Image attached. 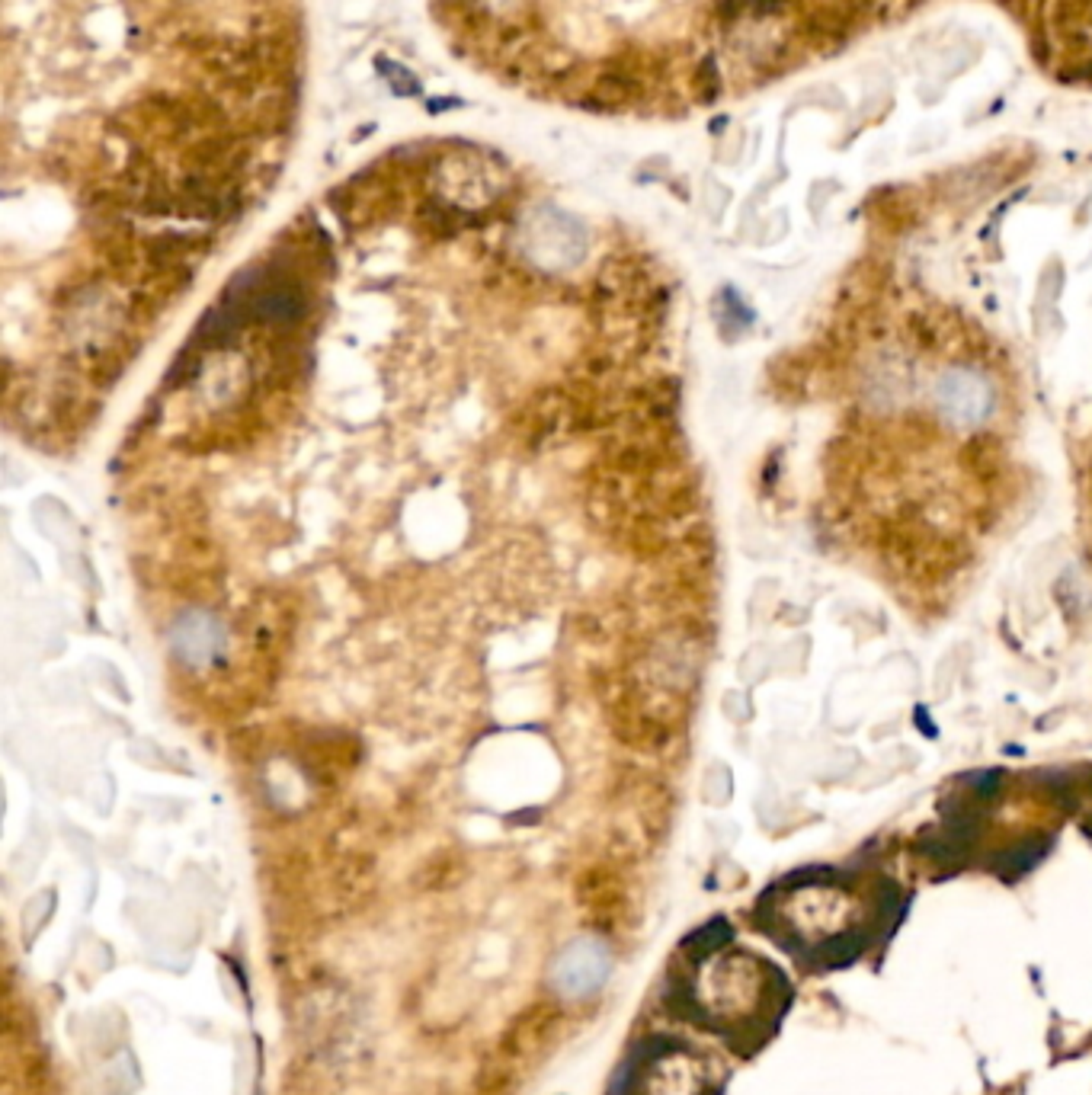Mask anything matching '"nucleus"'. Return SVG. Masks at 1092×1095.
I'll return each instance as SVG.
<instances>
[{
  "mask_svg": "<svg viewBox=\"0 0 1092 1095\" xmlns=\"http://www.w3.org/2000/svg\"><path fill=\"white\" fill-rule=\"evenodd\" d=\"M1051 836H1032V839H1022L1015 849H1006V852H996L990 859V871L999 874L1003 881H1019L1022 874H1028L1038 862L1044 859L1051 852Z\"/></svg>",
  "mask_w": 1092,
  "mask_h": 1095,
  "instance_id": "7ed1b4c3",
  "label": "nucleus"
},
{
  "mask_svg": "<svg viewBox=\"0 0 1092 1095\" xmlns=\"http://www.w3.org/2000/svg\"><path fill=\"white\" fill-rule=\"evenodd\" d=\"M173 647L187 663L205 666L222 651V628L205 612H189L173 628Z\"/></svg>",
  "mask_w": 1092,
  "mask_h": 1095,
  "instance_id": "f03ea898",
  "label": "nucleus"
},
{
  "mask_svg": "<svg viewBox=\"0 0 1092 1095\" xmlns=\"http://www.w3.org/2000/svg\"><path fill=\"white\" fill-rule=\"evenodd\" d=\"M731 942H733V926L727 923L724 917H714L712 923L698 926L692 935H686L683 948L689 952L692 961H705L708 954L721 952V948L731 945Z\"/></svg>",
  "mask_w": 1092,
  "mask_h": 1095,
  "instance_id": "20e7f679",
  "label": "nucleus"
},
{
  "mask_svg": "<svg viewBox=\"0 0 1092 1095\" xmlns=\"http://www.w3.org/2000/svg\"><path fill=\"white\" fill-rule=\"evenodd\" d=\"M878 938L869 926H859V929H846V932H836V935L824 938L820 945L807 948L801 954V964H807L811 971L824 973V971H840V967H849L855 961L862 958L871 945H875Z\"/></svg>",
  "mask_w": 1092,
  "mask_h": 1095,
  "instance_id": "f257e3e1",
  "label": "nucleus"
}]
</instances>
